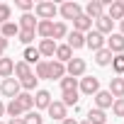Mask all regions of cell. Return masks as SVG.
Wrapping results in <instances>:
<instances>
[{
  "label": "cell",
  "instance_id": "18",
  "mask_svg": "<svg viewBox=\"0 0 124 124\" xmlns=\"http://www.w3.org/2000/svg\"><path fill=\"white\" fill-rule=\"evenodd\" d=\"M51 105V93L49 90H37L34 93V109L39 112V109H46Z\"/></svg>",
  "mask_w": 124,
  "mask_h": 124
},
{
  "label": "cell",
  "instance_id": "46",
  "mask_svg": "<svg viewBox=\"0 0 124 124\" xmlns=\"http://www.w3.org/2000/svg\"><path fill=\"white\" fill-rule=\"evenodd\" d=\"M80 124H88V122H85V119H83V122H80Z\"/></svg>",
  "mask_w": 124,
  "mask_h": 124
},
{
  "label": "cell",
  "instance_id": "36",
  "mask_svg": "<svg viewBox=\"0 0 124 124\" xmlns=\"http://www.w3.org/2000/svg\"><path fill=\"white\" fill-rule=\"evenodd\" d=\"M22 119H24V124H44V117H41V112H37V109L24 112Z\"/></svg>",
  "mask_w": 124,
  "mask_h": 124
},
{
  "label": "cell",
  "instance_id": "31",
  "mask_svg": "<svg viewBox=\"0 0 124 124\" xmlns=\"http://www.w3.org/2000/svg\"><path fill=\"white\" fill-rule=\"evenodd\" d=\"M68 37V27H66V22H54V34H51V39L58 44V39H66Z\"/></svg>",
  "mask_w": 124,
  "mask_h": 124
},
{
  "label": "cell",
  "instance_id": "29",
  "mask_svg": "<svg viewBox=\"0 0 124 124\" xmlns=\"http://www.w3.org/2000/svg\"><path fill=\"white\" fill-rule=\"evenodd\" d=\"M80 100V93L78 90H66V93H61V102H63L66 107H76Z\"/></svg>",
  "mask_w": 124,
  "mask_h": 124
},
{
  "label": "cell",
  "instance_id": "15",
  "mask_svg": "<svg viewBox=\"0 0 124 124\" xmlns=\"http://www.w3.org/2000/svg\"><path fill=\"white\" fill-rule=\"evenodd\" d=\"M34 73V68L29 66V63H24V61L20 58V61H15V73H12V78H17V80H24V78H29Z\"/></svg>",
  "mask_w": 124,
  "mask_h": 124
},
{
  "label": "cell",
  "instance_id": "5",
  "mask_svg": "<svg viewBox=\"0 0 124 124\" xmlns=\"http://www.w3.org/2000/svg\"><path fill=\"white\" fill-rule=\"evenodd\" d=\"M0 93H3V97H10V100H15V97L22 93V88H20V80H17V78H5V80H0Z\"/></svg>",
  "mask_w": 124,
  "mask_h": 124
},
{
  "label": "cell",
  "instance_id": "32",
  "mask_svg": "<svg viewBox=\"0 0 124 124\" xmlns=\"http://www.w3.org/2000/svg\"><path fill=\"white\" fill-rule=\"evenodd\" d=\"M37 85H39V80H37V76H34V73H32L29 78L20 80V88H22V93H37Z\"/></svg>",
  "mask_w": 124,
  "mask_h": 124
},
{
  "label": "cell",
  "instance_id": "26",
  "mask_svg": "<svg viewBox=\"0 0 124 124\" xmlns=\"http://www.w3.org/2000/svg\"><path fill=\"white\" fill-rule=\"evenodd\" d=\"M37 22H39V20H34V15H32V12H24V15L17 20L20 29H32V32H37Z\"/></svg>",
  "mask_w": 124,
  "mask_h": 124
},
{
  "label": "cell",
  "instance_id": "9",
  "mask_svg": "<svg viewBox=\"0 0 124 124\" xmlns=\"http://www.w3.org/2000/svg\"><path fill=\"white\" fill-rule=\"evenodd\" d=\"M105 49L112 51L114 56H117V54H124V37H122L119 32H112V34L107 37V41H105Z\"/></svg>",
  "mask_w": 124,
  "mask_h": 124
},
{
  "label": "cell",
  "instance_id": "16",
  "mask_svg": "<svg viewBox=\"0 0 124 124\" xmlns=\"http://www.w3.org/2000/svg\"><path fill=\"white\" fill-rule=\"evenodd\" d=\"M73 58V51H71V46L68 44H58L56 46V54H54V61H58V63H68V61Z\"/></svg>",
  "mask_w": 124,
  "mask_h": 124
},
{
  "label": "cell",
  "instance_id": "24",
  "mask_svg": "<svg viewBox=\"0 0 124 124\" xmlns=\"http://www.w3.org/2000/svg\"><path fill=\"white\" fill-rule=\"evenodd\" d=\"M12 73H15V61L12 58H8V56H3L0 58V78H12Z\"/></svg>",
  "mask_w": 124,
  "mask_h": 124
},
{
  "label": "cell",
  "instance_id": "39",
  "mask_svg": "<svg viewBox=\"0 0 124 124\" xmlns=\"http://www.w3.org/2000/svg\"><path fill=\"white\" fill-rule=\"evenodd\" d=\"M10 17H12V8L5 5V3H0V24H3V22H10Z\"/></svg>",
  "mask_w": 124,
  "mask_h": 124
},
{
  "label": "cell",
  "instance_id": "20",
  "mask_svg": "<svg viewBox=\"0 0 124 124\" xmlns=\"http://www.w3.org/2000/svg\"><path fill=\"white\" fill-rule=\"evenodd\" d=\"M73 29L80 32V34H88V32L93 29V20H90L88 15H78V17L73 20Z\"/></svg>",
  "mask_w": 124,
  "mask_h": 124
},
{
  "label": "cell",
  "instance_id": "13",
  "mask_svg": "<svg viewBox=\"0 0 124 124\" xmlns=\"http://www.w3.org/2000/svg\"><path fill=\"white\" fill-rule=\"evenodd\" d=\"M93 24H95V32H100L102 37H109V34L114 32V22H112L107 15H102V17H100V20H95Z\"/></svg>",
  "mask_w": 124,
  "mask_h": 124
},
{
  "label": "cell",
  "instance_id": "28",
  "mask_svg": "<svg viewBox=\"0 0 124 124\" xmlns=\"http://www.w3.org/2000/svg\"><path fill=\"white\" fill-rule=\"evenodd\" d=\"M112 58H114V54H112V51H107V49L95 51V63H97V66H102V68L112 63Z\"/></svg>",
  "mask_w": 124,
  "mask_h": 124
},
{
  "label": "cell",
  "instance_id": "38",
  "mask_svg": "<svg viewBox=\"0 0 124 124\" xmlns=\"http://www.w3.org/2000/svg\"><path fill=\"white\" fill-rule=\"evenodd\" d=\"M109 109H112V114H114V117H124V97H119V100H114Z\"/></svg>",
  "mask_w": 124,
  "mask_h": 124
},
{
  "label": "cell",
  "instance_id": "44",
  "mask_svg": "<svg viewBox=\"0 0 124 124\" xmlns=\"http://www.w3.org/2000/svg\"><path fill=\"white\" fill-rule=\"evenodd\" d=\"M3 114H5V102L0 100V117H3Z\"/></svg>",
  "mask_w": 124,
  "mask_h": 124
},
{
  "label": "cell",
  "instance_id": "6",
  "mask_svg": "<svg viewBox=\"0 0 124 124\" xmlns=\"http://www.w3.org/2000/svg\"><path fill=\"white\" fill-rule=\"evenodd\" d=\"M105 15L112 22H122L124 20V3L122 0H109V3L105 5Z\"/></svg>",
  "mask_w": 124,
  "mask_h": 124
},
{
  "label": "cell",
  "instance_id": "34",
  "mask_svg": "<svg viewBox=\"0 0 124 124\" xmlns=\"http://www.w3.org/2000/svg\"><path fill=\"white\" fill-rule=\"evenodd\" d=\"M61 85V93H66V90H78V78H71V76H63L58 80Z\"/></svg>",
  "mask_w": 124,
  "mask_h": 124
},
{
  "label": "cell",
  "instance_id": "33",
  "mask_svg": "<svg viewBox=\"0 0 124 124\" xmlns=\"http://www.w3.org/2000/svg\"><path fill=\"white\" fill-rule=\"evenodd\" d=\"M34 76L37 80H49V61H39L34 66Z\"/></svg>",
  "mask_w": 124,
  "mask_h": 124
},
{
  "label": "cell",
  "instance_id": "40",
  "mask_svg": "<svg viewBox=\"0 0 124 124\" xmlns=\"http://www.w3.org/2000/svg\"><path fill=\"white\" fill-rule=\"evenodd\" d=\"M15 8H20L22 15H24V12H32L34 10V3H32V0H15Z\"/></svg>",
  "mask_w": 124,
  "mask_h": 124
},
{
  "label": "cell",
  "instance_id": "14",
  "mask_svg": "<svg viewBox=\"0 0 124 124\" xmlns=\"http://www.w3.org/2000/svg\"><path fill=\"white\" fill-rule=\"evenodd\" d=\"M107 93H109L114 100L124 97V78H122V76H114V78H109V88H107Z\"/></svg>",
  "mask_w": 124,
  "mask_h": 124
},
{
  "label": "cell",
  "instance_id": "2",
  "mask_svg": "<svg viewBox=\"0 0 124 124\" xmlns=\"http://www.w3.org/2000/svg\"><path fill=\"white\" fill-rule=\"evenodd\" d=\"M97 90H100V78H95V76H83V78L78 80V93H80V95L93 97Z\"/></svg>",
  "mask_w": 124,
  "mask_h": 124
},
{
  "label": "cell",
  "instance_id": "12",
  "mask_svg": "<svg viewBox=\"0 0 124 124\" xmlns=\"http://www.w3.org/2000/svg\"><path fill=\"white\" fill-rule=\"evenodd\" d=\"M56 41L54 39H39V46H37V51H39V56L41 58H54V54H56Z\"/></svg>",
  "mask_w": 124,
  "mask_h": 124
},
{
  "label": "cell",
  "instance_id": "37",
  "mask_svg": "<svg viewBox=\"0 0 124 124\" xmlns=\"http://www.w3.org/2000/svg\"><path fill=\"white\" fill-rule=\"evenodd\" d=\"M112 71L117 73V76H124V54H117L114 58H112Z\"/></svg>",
  "mask_w": 124,
  "mask_h": 124
},
{
  "label": "cell",
  "instance_id": "35",
  "mask_svg": "<svg viewBox=\"0 0 124 124\" xmlns=\"http://www.w3.org/2000/svg\"><path fill=\"white\" fill-rule=\"evenodd\" d=\"M34 37H37V32H32V29H20V34H17V41H20V44H24V46H32Z\"/></svg>",
  "mask_w": 124,
  "mask_h": 124
},
{
  "label": "cell",
  "instance_id": "25",
  "mask_svg": "<svg viewBox=\"0 0 124 124\" xmlns=\"http://www.w3.org/2000/svg\"><path fill=\"white\" fill-rule=\"evenodd\" d=\"M37 34H39L41 39H51V34H54V22H51V20H39V22H37Z\"/></svg>",
  "mask_w": 124,
  "mask_h": 124
},
{
  "label": "cell",
  "instance_id": "30",
  "mask_svg": "<svg viewBox=\"0 0 124 124\" xmlns=\"http://www.w3.org/2000/svg\"><path fill=\"white\" fill-rule=\"evenodd\" d=\"M5 114H8L10 119H15V117H22V114H24V109L20 107V102H17V100H10V102L5 105Z\"/></svg>",
  "mask_w": 124,
  "mask_h": 124
},
{
  "label": "cell",
  "instance_id": "47",
  "mask_svg": "<svg viewBox=\"0 0 124 124\" xmlns=\"http://www.w3.org/2000/svg\"><path fill=\"white\" fill-rule=\"evenodd\" d=\"M0 124H5V122H0Z\"/></svg>",
  "mask_w": 124,
  "mask_h": 124
},
{
  "label": "cell",
  "instance_id": "4",
  "mask_svg": "<svg viewBox=\"0 0 124 124\" xmlns=\"http://www.w3.org/2000/svg\"><path fill=\"white\" fill-rule=\"evenodd\" d=\"M85 68H88V63H85V58H71L68 63H66V76H71V78H83L85 76Z\"/></svg>",
  "mask_w": 124,
  "mask_h": 124
},
{
  "label": "cell",
  "instance_id": "45",
  "mask_svg": "<svg viewBox=\"0 0 124 124\" xmlns=\"http://www.w3.org/2000/svg\"><path fill=\"white\" fill-rule=\"evenodd\" d=\"M119 34H122V37H124V20H122V22H119Z\"/></svg>",
  "mask_w": 124,
  "mask_h": 124
},
{
  "label": "cell",
  "instance_id": "8",
  "mask_svg": "<svg viewBox=\"0 0 124 124\" xmlns=\"http://www.w3.org/2000/svg\"><path fill=\"white\" fill-rule=\"evenodd\" d=\"M105 41H107V37H102V34L95 32V29H90V32L85 34V46L93 49V54L100 51V49H105Z\"/></svg>",
  "mask_w": 124,
  "mask_h": 124
},
{
  "label": "cell",
  "instance_id": "43",
  "mask_svg": "<svg viewBox=\"0 0 124 124\" xmlns=\"http://www.w3.org/2000/svg\"><path fill=\"white\" fill-rule=\"evenodd\" d=\"M5 124H24V119H22V117H15V119H10V122H5Z\"/></svg>",
  "mask_w": 124,
  "mask_h": 124
},
{
  "label": "cell",
  "instance_id": "19",
  "mask_svg": "<svg viewBox=\"0 0 124 124\" xmlns=\"http://www.w3.org/2000/svg\"><path fill=\"white\" fill-rule=\"evenodd\" d=\"M63 76H66V66L51 58V61H49V80H61Z\"/></svg>",
  "mask_w": 124,
  "mask_h": 124
},
{
  "label": "cell",
  "instance_id": "3",
  "mask_svg": "<svg viewBox=\"0 0 124 124\" xmlns=\"http://www.w3.org/2000/svg\"><path fill=\"white\" fill-rule=\"evenodd\" d=\"M58 15L63 20H76L78 15H83V5L76 3V0H66L63 5H58Z\"/></svg>",
  "mask_w": 124,
  "mask_h": 124
},
{
  "label": "cell",
  "instance_id": "17",
  "mask_svg": "<svg viewBox=\"0 0 124 124\" xmlns=\"http://www.w3.org/2000/svg\"><path fill=\"white\" fill-rule=\"evenodd\" d=\"M66 44L71 46V51H78V49H83L85 46V34H80V32H68V37H66Z\"/></svg>",
  "mask_w": 124,
  "mask_h": 124
},
{
  "label": "cell",
  "instance_id": "23",
  "mask_svg": "<svg viewBox=\"0 0 124 124\" xmlns=\"http://www.w3.org/2000/svg\"><path fill=\"white\" fill-rule=\"evenodd\" d=\"M22 61H24V63H29V66H37L39 61H41L37 46H24V51H22Z\"/></svg>",
  "mask_w": 124,
  "mask_h": 124
},
{
  "label": "cell",
  "instance_id": "41",
  "mask_svg": "<svg viewBox=\"0 0 124 124\" xmlns=\"http://www.w3.org/2000/svg\"><path fill=\"white\" fill-rule=\"evenodd\" d=\"M8 46H10V41H8L5 37H0V58L5 56V51H8Z\"/></svg>",
  "mask_w": 124,
  "mask_h": 124
},
{
  "label": "cell",
  "instance_id": "48",
  "mask_svg": "<svg viewBox=\"0 0 124 124\" xmlns=\"http://www.w3.org/2000/svg\"><path fill=\"white\" fill-rule=\"evenodd\" d=\"M122 3H124V0H122Z\"/></svg>",
  "mask_w": 124,
  "mask_h": 124
},
{
  "label": "cell",
  "instance_id": "21",
  "mask_svg": "<svg viewBox=\"0 0 124 124\" xmlns=\"http://www.w3.org/2000/svg\"><path fill=\"white\" fill-rule=\"evenodd\" d=\"M17 34H20V24H17V22L10 20V22H3V24H0V37H5L8 41H10L12 37H17Z\"/></svg>",
  "mask_w": 124,
  "mask_h": 124
},
{
  "label": "cell",
  "instance_id": "10",
  "mask_svg": "<svg viewBox=\"0 0 124 124\" xmlns=\"http://www.w3.org/2000/svg\"><path fill=\"white\" fill-rule=\"evenodd\" d=\"M83 15H88L93 22L100 20V17L105 15V3H100V0H90V3L83 8Z\"/></svg>",
  "mask_w": 124,
  "mask_h": 124
},
{
  "label": "cell",
  "instance_id": "11",
  "mask_svg": "<svg viewBox=\"0 0 124 124\" xmlns=\"http://www.w3.org/2000/svg\"><path fill=\"white\" fill-rule=\"evenodd\" d=\"M93 102H95V107H97V109H102V112H105V109H109V107H112L114 97H112L107 90H102V88H100V90L93 95Z\"/></svg>",
  "mask_w": 124,
  "mask_h": 124
},
{
  "label": "cell",
  "instance_id": "27",
  "mask_svg": "<svg viewBox=\"0 0 124 124\" xmlns=\"http://www.w3.org/2000/svg\"><path fill=\"white\" fill-rule=\"evenodd\" d=\"M15 100L20 102V107H22L24 112H32V109H34V95H32V93H20Z\"/></svg>",
  "mask_w": 124,
  "mask_h": 124
},
{
  "label": "cell",
  "instance_id": "22",
  "mask_svg": "<svg viewBox=\"0 0 124 124\" xmlns=\"http://www.w3.org/2000/svg\"><path fill=\"white\" fill-rule=\"evenodd\" d=\"M85 122H88V124H107V112H102V109H97V107H90Z\"/></svg>",
  "mask_w": 124,
  "mask_h": 124
},
{
  "label": "cell",
  "instance_id": "1",
  "mask_svg": "<svg viewBox=\"0 0 124 124\" xmlns=\"http://www.w3.org/2000/svg\"><path fill=\"white\" fill-rule=\"evenodd\" d=\"M58 15V5L51 3V0H41V3H34V17L37 20H51Z\"/></svg>",
  "mask_w": 124,
  "mask_h": 124
},
{
  "label": "cell",
  "instance_id": "7",
  "mask_svg": "<svg viewBox=\"0 0 124 124\" xmlns=\"http://www.w3.org/2000/svg\"><path fill=\"white\" fill-rule=\"evenodd\" d=\"M46 112H49V119H56V122H63L68 117V107L61 100H51V105L46 107Z\"/></svg>",
  "mask_w": 124,
  "mask_h": 124
},
{
  "label": "cell",
  "instance_id": "42",
  "mask_svg": "<svg viewBox=\"0 0 124 124\" xmlns=\"http://www.w3.org/2000/svg\"><path fill=\"white\" fill-rule=\"evenodd\" d=\"M61 124H80V122H78L76 117H66V119H63V122H61Z\"/></svg>",
  "mask_w": 124,
  "mask_h": 124
}]
</instances>
